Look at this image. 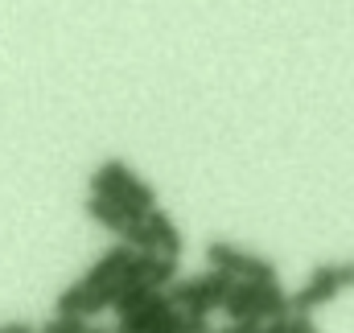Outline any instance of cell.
I'll return each instance as SVG.
<instances>
[{
  "mask_svg": "<svg viewBox=\"0 0 354 333\" xmlns=\"http://www.w3.org/2000/svg\"><path fill=\"white\" fill-rule=\"evenodd\" d=\"M235 284H239L235 272H227V267H210V272H202V276L174 280V284H169V296H174L189 317H210L214 309L227 305V296H231Z\"/></svg>",
  "mask_w": 354,
  "mask_h": 333,
  "instance_id": "1",
  "label": "cell"
},
{
  "mask_svg": "<svg viewBox=\"0 0 354 333\" xmlns=\"http://www.w3.org/2000/svg\"><path fill=\"white\" fill-rule=\"evenodd\" d=\"M206 263H214V267H227V272H235V276H248V280H276V263H272V259L256 255V251L235 247V243H227V239H214V243H206Z\"/></svg>",
  "mask_w": 354,
  "mask_h": 333,
  "instance_id": "2",
  "label": "cell"
},
{
  "mask_svg": "<svg viewBox=\"0 0 354 333\" xmlns=\"http://www.w3.org/2000/svg\"><path fill=\"white\" fill-rule=\"evenodd\" d=\"M342 288H346V284H342V276H338V263H322V267H313V276L292 292V309L313 313V309L330 305Z\"/></svg>",
  "mask_w": 354,
  "mask_h": 333,
  "instance_id": "3",
  "label": "cell"
},
{
  "mask_svg": "<svg viewBox=\"0 0 354 333\" xmlns=\"http://www.w3.org/2000/svg\"><path fill=\"white\" fill-rule=\"evenodd\" d=\"M268 284H272V280H248V276H239V284L231 288V296H227V305H223V313L231 317V325L243 321V317H252V313H260Z\"/></svg>",
  "mask_w": 354,
  "mask_h": 333,
  "instance_id": "4",
  "label": "cell"
},
{
  "mask_svg": "<svg viewBox=\"0 0 354 333\" xmlns=\"http://www.w3.org/2000/svg\"><path fill=\"white\" fill-rule=\"evenodd\" d=\"M136 255V247L128 243V239H120V243H111V247L103 251L95 263H91V272L83 276L87 280V288H99V284H107V280H115L124 267H128V259Z\"/></svg>",
  "mask_w": 354,
  "mask_h": 333,
  "instance_id": "5",
  "label": "cell"
},
{
  "mask_svg": "<svg viewBox=\"0 0 354 333\" xmlns=\"http://www.w3.org/2000/svg\"><path fill=\"white\" fill-rule=\"evenodd\" d=\"M83 214H87L91 222L107 227V231H124V227H128L124 206H120V202H111V198H103V193H91L87 202H83Z\"/></svg>",
  "mask_w": 354,
  "mask_h": 333,
  "instance_id": "6",
  "label": "cell"
},
{
  "mask_svg": "<svg viewBox=\"0 0 354 333\" xmlns=\"http://www.w3.org/2000/svg\"><path fill=\"white\" fill-rule=\"evenodd\" d=\"M149 222H153V231H157V243H161V251L165 255H177L181 259V251H185V239H181V231H177V222L165 214V210H149Z\"/></svg>",
  "mask_w": 354,
  "mask_h": 333,
  "instance_id": "7",
  "label": "cell"
},
{
  "mask_svg": "<svg viewBox=\"0 0 354 333\" xmlns=\"http://www.w3.org/2000/svg\"><path fill=\"white\" fill-rule=\"evenodd\" d=\"M161 288H153L149 280H136V284H128L120 296H115V305H111V313L115 317H124V313H132V309H140V305H149L153 296H157Z\"/></svg>",
  "mask_w": 354,
  "mask_h": 333,
  "instance_id": "8",
  "label": "cell"
},
{
  "mask_svg": "<svg viewBox=\"0 0 354 333\" xmlns=\"http://www.w3.org/2000/svg\"><path fill=\"white\" fill-rule=\"evenodd\" d=\"M120 239H128L136 251H161V243H157V231H153V222H149V218L128 222V227L120 231Z\"/></svg>",
  "mask_w": 354,
  "mask_h": 333,
  "instance_id": "9",
  "label": "cell"
},
{
  "mask_svg": "<svg viewBox=\"0 0 354 333\" xmlns=\"http://www.w3.org/2000/svg\"><path fill=\"white\" fill-rule=\"evenodd\" d=\"M313 313H301V309H292V313H284V317H272L268 321V333H313Z\"/></svg>",
  "mask_w": 354,
  "mask_h": 333,
  "instance_id": "10",
  "label": "cell"
},
{
  "mask_svg": "<svg viewBox=\"0 0 354 333\" xmlns=\"http://www.w3.org/2000/svg\"><path fill=\"white\" fill-rule=\"evenodd\" d=\"M87 280H75V284H66L62 288V296L54 301V313H83V305H87Z\"/></svg>",
  "mask_w": 354,
  "mask_h": 333,
  "instance_id": "11",
  "label": "cell"
},
{
  "mask_svg": "<svg viewBox=\"0 0 354 333\" xmlns=\"http://www.w3.org/2000/svg\"><path fill=\"white\" fill-rule=\"evenodd\" d=\"M174 280H177V255H165V251H161L157 263H153V272H149V284H153V288H169Z\"/></svg>",
  "mask_w": 354,
  "mask_h": 333,
  "instance_id": "12",
  "label": "cell"
},
{
  "mask_svg": "<svg viewBox=\"0 0 354 333\" xmlns=\"http://www.w3.org/2000/svg\"><path fill=\"white\" fill-rule=\"evenodd\" d=\"M87 313H54V321L46 325L50 333H83L87 330Z\"/></svg>",
  "mask_w": 354,
  "mask_h": 333,
  "instance_id": "13",
  "label": "cell"
},
{
  "mask_svg": "<svg viewBox=\"0 0 354 333\" xmlns=\"http://www.w3.org/2000/svg\"><path fill=\"white\" fill-rule=\"evenodd\" d=\"M338 276H342V284H346V288H354V259H351V263H338Z\"/></svg>",
  "mask_w": 354,
  "mask_h": 333,
  "instance_id": "14",
  "label": "cell"
}]
</instances>
